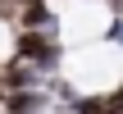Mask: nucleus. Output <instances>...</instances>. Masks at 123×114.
I'll list each match as a JSON object with an SVG mask.
<instances>
[{"mask_svg": "<svg viewBox=\"0 0 123 114\" xmlns=\"http://www.w3.org/2000/svg\"><path fill=\"white\" fill-rule=\"evenodd\" d=\"M14 59L37 64L41 73H50V69H59L64 46L55 41V32H18V41H14Z\"/></svg>", "mask_w": 123, "mask_h": 114, "instance_id": "nucleus-1", "label": "nucleus"}, {"mask_svg": "<svg viewBox=\"0 0 123 114\" xmlns=\"http://www.w3.org/2000/svg\"><path fill=\"white\" fill-rule=\"evenodd\" d=\"M18 27H23V32H55V14H50V5H46V0H37V5H23V14H18Z\"/></svg>", "mask_w": 123, "mask_h": 114, "instance_id": "nucleus-2", "label": "nucleus"}, {"mask_svg": "<svg viewBox=\"0 0 123 114\" xmlns=\"http://www.w3.org/2000/svg\"><path fill=\"white\" fill-rule=\"evenodd\" d=\"M5 110L9 114H37V110H46V96L41 91H18V96L5 101Z\"/></svg>", "mask_w": 123, "mask_h": 114, "instance_id": "nucleus-3", "label": "nucleus"}, {"mask_svg": "<svg viewBox=\"0 0 123 114\" xmlns=\"http://www.w3.org/2000/svg\"><path fill=\"white\" fill-rule=\"evenodd\" d=\"M73 114H114V110H110V96L105 91H87V96L73 101Z\"/></svg>", "mask_w": 123, "mask_h": 114, "instance_id": "nucleus-4", "label": "nucleus"}, {"mask_svg": "<svg viewBox=\"0 0 123 114\" xmlns=\"http://www.w3.org/2000/svg\"><path fill=\"white\" fill-rule=\"evenodd\" d=\"M110 41H119V46H123V18H114V23H110Z\"/></svg>", "mask_w": 123, "mask_h": 114, "instance_id": "nucleus-5", "label": "nucleus"}, {"mask_svg": "<svg viewBox=\"0 0 123 114\" xmlns=\"http://www.w3.org/2000/svg\"><path fill=\"white\" fill-rule=\"evenodd\" d=\"M18 5H37V0H18Z\"/></svg>", "mask_w": 123, "mask_h": 114, "instance_id": "nucleus-6", "label": "nucleus"}]
</instances>
